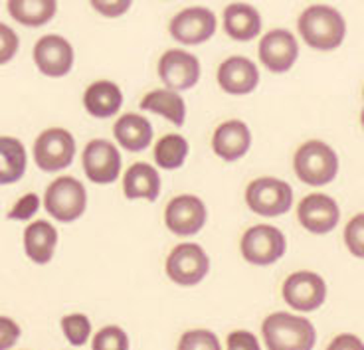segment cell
I'll use <instances>...</instances> for the list:
<instances>
[{
  "instance_id": "cell-18",
  "label": "cell",
  "mask_w": 364,
  "mask_h": 350,
  "mask_svg": "<svg viewBox=\"0 0 364 350\" xmlns=\"http://www.w3.org/2000/svg\"><path fill=\"white\" fill-rule=\"evenodd\" d=\"M252 148V131L246 121L228 119L220 123L212 135V151L224 163H236Z\"/></svg>"
},
{
  "instance_id": "cell-13",
  "label": "cell",
  "mask_w": 364,
  "mask_h": 350,
  "mask_svg": "<svg viewBox=\"0 0 364 350\" xmlns=\"http://www.w3.org/2000/svg\"><path fill=\"white\" fill-rule=\"evenodd\" d=\"M257 55L265 70L272 74H285L299 60V40L285 28H273L259 40Z\"/></svg>"
},
{
  "instance_id": "cell-27",
  "label": "cell",
  "mask_w": 364,
  "mask_h": 350,
  "mask_svg": "<svg viewBox=\"0 0 364 350\" xmlns=\"http://www.w3.org/2000/svg\"><path fill=\"white\" fill-rule=\"evenodd\" d=\"M191 153V145L181 133H168L156 141L155 163L163 170H178L184 166Z\"/></svg>"
},
{
  "instance_id": "cell-26",
  "label": "cell",
  "mask_w": 364,
  "mask_h": 350,
  "mask_svg": "<svg viewBox=\"0 0 364 350\" xmlns=\"http://www.w3.org/2000/svg\"><path fill=\"white\" fill-rule=\"evenodd\" d=\"M6 9L22 26L40 28L55 16L58 0H9Z\"/></svg>"
},
{
  "instance_id": "cell-3",
  "label": "cell",
  "mask_w": 364,
  "mask_h": 350,
  "mask_svg": "<svg viewBox=\"0 0 364 350\" xmlns=\"http://www.w3.org/2000/svg\"><path fill=\"white\" fill-rule=\"evenodd\" d=\"M293 170L303 185L327 186L338 175V155L325 141H305L293 155Z\"/></svg>"
},
{
  "instance_id": "cell-22",
  "label": "cell",
  "mask_w": 364,
  "mask_h": 350,
  "mask_svg": "<svg viewBox=\"0 0 364 350\" xmlns=\"http://www.w3.org/2000/svg\"><path fill=\"white\" fill-rule=\"evenodd\" d=\"M83 107L95 119H109L123 107V92L115 82L97 80L85 87Z\"/></svg>"
},
{
  "instance_id": "cell-20",
  "label": "cell",
  "mask_w": 364,
  "mask_h": 350,
  "mask_svg": "<svg viewBox=\"0 0 364 350\" xmlns=\"http://www.w3.org/2000/svg\"><path fill=\"white\" fill-rule=\"evenodd\" d=\"M163 188L159 168L149 163H133L123 175V194L127 200L156 202Z\"/></svg>"
},
{
  "instance_id": "cell-33",
  "label": "cell",
  "mask_w": 364,
  "mask_h": 350,
  "mask_svg": "<svg viewBox=\"0 0 364 350\" xmlns=\"http://www.w3.org/2000/svg\"><path fill=\"white\" fill-rule=\"evenodd\" d=\"M90 4L103 18H121L131 10L133 0H90Z\"/></svg>"
},
{
  "instance_id": "cell-35",
  "label": "cell",
  "mask_w": 364,
  "mask_h": 350,
  "mask_svg": "<svg viewBox=\"0 0 364 350\" xmlns=\"http://www.w3.org/2000/svg\"><path fill=\"white\" fill-rule=\"evenodd\" d=\"M226 350H262L259 341L250 331H234L228 334Z\"/></svg>"
},
{
  "instance_id": "cell-34",
  "label": "cell",
  "mask_w": 364,
  "mask_h": 350,
  "mask_svg": "<svg viewBox=\"0 0 364 350\" xmlns=\"http://www.w3.org/2000/svg\"><path fill=\"white\" fill-rule=\"evenodd\" d=\"M20 40L9 24H0V64L6 65L18 54Z\"/></svg>"
},
{
  "instance_id": "cell-14",
  "label": "cell",
  "mask_w": 364,
  "mask_h": 350,
  "mask_svg": "<svg viewBox=\"0 0 364 350\" xmlns=\"http://www.w3.org/2000/svg\"><path fill=\"white\" fill-rule=\"evenodd\" d=\"M282 295L291 309L299 313H311L325 303L327 283L313 271H295L285 279Z\"/></svg>"
},
{
  "instance_id": "cell-11",
  "label": "cell",
  "mask_w": 364,
  "mask_h": 350,
  "mask_svg": "<svg viewBox=\"0 0 364 350\" xmlns=\"http://www.w3.org/2000/svg\"><path fill=\"white\" fill-rule=\"evenodd\" d=\"M83 173L93 185H111L115 182L123 170V158L117 145L107 138H93L82 153Z\"/></svg>"
},
{
  "instance_id": "cell-5",
  "label": "cell",
  "mask_w": 364,
  "mask_h": 350,
  "mask_svg": "<svg viewBox=\"0 0 364 350\" xmlns=\"http://www.w3.org/2000/svg\"><path fill=\"white\" fill-rule=\"evenodd\" d=\"M293 188L275 176H259L246 188L247 208L264 218H277L293 208Z\"/></svg>"
},
{
  "instance_id": "cell-39",
  "label": "cell",
  "mask_w": 364,
  "mask_h": 350,
  "mask_svg": "<svg viewBox=\"0 0 364 350\" xmlns=\"http://www.w3.org/2000/svg\"><path fill=\"white\" fill-rule=\"evenodd\" d=\"M363 95H364V92H363Z\"/></svg>"
},
{
  "instance_id": "cell-12",
  "label": "cell",
  "mask_w": 364,
  "mask_h": 350,
  "mask_svg": "<svg viewBox=\"0 0 364 350\" xmlns=\"http://www.w3.org/2000/svg\"><path fill=\"white\" fill-rule=\"evenodd\" d=\"M156 74L164 87L178 93L188 92L200 82V60L186 50H166L159 58Z\"/></svg>"
},
{
  "instance_id": "cell-25",
  "label": "cell",
  "mask_w": 364,
  "mask_h": 350,
  "mask_svg": "<svg viewBox=\"0 0 364 350\" xmlns=\"http://www.w3.org/2000/svg\"><path fill=\"white\" fill-rule=\"evenodd\" d=\"M28 166V153L24 143L16 137H0V185L9 186L18 182Z\"/></svg>"
},
{
  "instance_id": "cell-37",
  "label": "cell",
  "mask_w": 364,
  "mask_h": 350,
  "mask_svg": "<svg viewBox=\"0 0 364 350\" xmlns=\"http://www.w3.org/2000/svg\"><path fill=\"white\" fill-rule=\"evenodd\" d=\"M327 350H364V342L356 337V334H338L335 337Z\"/></svg>"
},
{
  "instance_id": "cell-36",
  "label": "cell",
  "mask_w": 364,
  "mask_h": 350,
  "mask_svg": "<svg viewBox=\"0 0 364 350\" xmlns=\"http://www.w3.org/2000/svg\"><path fill=\"white\" fill-rule=\"evenodd\" d=\"M20 339V327L9 317L0 319V349L9 350Z\"/></svg>"
},
{
  "instance_id": "cell-16",
  "label": "cell",
  "mask_w": 364,
  "mask_h": 350,
  "mask_svg": "<svg viewBox=\"0 0 364 350\" xmlns=\"http://www.w3.org/2000/svg\"><path fill=\"white\" fill-rule=\"evenodd\" d=\"M297 220L311 234L325 236L338 226L341 208H338L337 200L328 194H307L305 198H301L299 206H297Z\"/></svg>"
},
{
  "instance_id": "cell-29",
  "label": "cell",
  "mask_w": 364,
  "mask_h": 350,
  "mask_svg": "<svg viewBox=\"0 0 364 350\" xmlns=\"http://www.w3.org/2000/svg\"><path fill=\"white\" fill-rule=\"evenodd\" d=\"M93 350H129V337L117 324H107L93 337Z\"/></svg>"
},
{
  "instance_id": "cell-10",
  "label": "cell",
  "mask_w": 364,
  "mask_h": 350,
  "mask_svg": "<svg viewBox=\"0 0 364 350\" xmlns=\"http://www.w3.org/2000/svg\"><path fill=\"white\" fill-rule=\"evenodd\" d=\"M208 208L194 194H178L164 208V226L178 238H191L206 226Z\"/></svg>"
},
{
  "instance_id": "cell-1",
  "label": "cell",
  "mask_w": 364,
  "mask_h": 350,
  "mask_svg": "<svg viewBox=\"0 0 364 350\" xmlns=\"http://www.w3.org/2000/svg\"><path fill=\"white\" fill-rule=\"evenodd\" d=\"M301 40L317 52H333L343 46L346 38L345 16L327 4H311L297 20Z\"/></svg>"
},
{
  "instance_id": "cell-31",
  "label": "cell",
  "mask_w": 364,
  "mask_h": 350,
  "mask_svg": "<svg viewBox=\"0 0 364 350\" xmlns=\"http://www.w3.org/2000/svg\"><path fill=\"white\" fill-rule=\"evenodd\" d=\"M345 246L350 256L364 259V212L353 216L345 226Z\"/></svg>"
},
{
  "instance_id": "cell-19",
  "label": "cell",
  "mask_w": 364,
  "mask_h": 350,
  "mask_svg": "<svg viewBox=\"0 0 364 350\" xmlns=\"http://www.w3.org/2000/svg\"><path fill=\"white\" fill-rule=\"evenodd\" d=\"M113 137L121 148H125L129 153H141L153 145L155 129L145 115L123 113L113 125Z\"/></svg>"
},
{
  "instance_id": "cell-9",
  "label": "cell",
  "mask_w": 364,
  "mask_h": 350,
  "mask_svg": "<svg viewBox=\"0 0 364 350\" xmlns=\"http://www.w3.org/2000/svg\"><path fill=\"white\" fill-rule=\"evenodd\" d=\"M218 30L216 14L206 6H188L168 22V34L182 46H200Z\"/></svg>"
},
{
  "instance_id": "cell-30",
  "label": "cell",
  "mask_w": 364,
  "mask_h": 350,
  "mask_svg": "<svg viewBox=\"0 0 364 350\" xmlns=\"http://www.w3.org/2000/svg\"><path fill=\"white\" fill-rule=\"evenodd\" d=\"M178 350H222L218 337L206 329L186 331L178 341Z\"/></svg>"
},
{
  "instance_id": "cell-4",
  "label": "cell",
  "mask_w": 364,
  "mask_h": 350,
  "mask_svg": "<svg viewBox=\"0 0 364 350\" xmlns=\"http://www.w3.org/2000/svg\"><path fill=\"white\" fill-rule=\"evenodd\" d=\"M87 208V190L73 176H58L44 192V210L60 224L80 220Z\"/></svg>"
},
{
  "instance_id": "cell-7",
  "label": "cell",
  "mask_w": 364,
  "mask_h": 350,
  "mask_svg": "<svg viewBox=\"0 0 364 350\" xmlns=\"http://www.w3.org/2000/svg\"><path fill=\"white\" fill-rule=\"evenodd\" d=\"M77 153L75 137L68 129L50 127L34 141V163L44 173H60L72 165Z\"/></svg>"
},
{
  "instance_id": "cell-15",
  "label": "cell",
  "mask_w": 364,
  "mask_h": 350,
  "mask_svg": "<svg viewBox=\"0 0 364 350\" xmlns=\"http://www.w3.org/2000/svg\"><path fill=\"white\" fill-rule=\"evenodd\" d=\"M34 65L38 72L46 77H65L73 70L75 64V52L70 40L58 34H46L34 46Z\"/></svg>"
},
{
  "instance_id": "cell-23",
  "label": "cell",
  "mask_w": 364,
  "mask_h": 350,
  "mask_svg": "<svg viewBox=\"0 0 364 350\" xmlns=\"http://www.w3.org/2000/svg\"><path fill=\"white\" fill-rule=\"evenodd\" d=\"M58 241H60V234L54 224H50L48 220H34L24 230V251L28 259L38 266L52 261Z\"/></svg>"
},
{
  "instance_id": "cell-28",
  "label": "cell",
  "mask_w": 364,
  "mask_h": 350,
  "mask_svg": "<svg viewBox=\"0 0 364 350\" xmlns=\"http://www.w3.org/2000/svg\"><path fill=\"white\" fill-rule=\"evenodd\" d=\"M62 331L72 346H83L91 337V321L82 313L65 315L62 319Z\"/></svg>"
},
{
  "instance_id": "cell-6",
  "label": "cell",
  "mask_w": 364,
  "mask_h": 350,
  "mask_svg": "<svg viewBox=\"0 0 364 350\" xmlns=\"http://www.w3.org/2000/svg\"><path fill=\"white\" fill-rule=\"evenodd\" d=\"M242 258L252 266H272L285 256L287 240L285 234L269 224H257L244 231L240 240Z\"/></svg>"
},
{
  "instance_id": "cell-17",
  "label": "cell",
  "mask_w": 364,
  "mask_h": 350,
  "mask_svg": "<svg viewBox=\"0 0 364 350\" xmlns=\"http://www.w3.org/2000/svg\"><path fill=\"white\" fill-rule=\"evenodd\" d=\"M220 89L228 95H250L259 85V70L246 55H230L216 72Z\"/></svg>"
},
{
  "instance_id": "cell-32",
  "label": "cell",
  "mask_w": 364,
  "mask_h": 350,
  "mask_svg": "<svg viewBox=\"0 0 364 350\" xmlns=\"http://www.w3.org/2000/svg\"><path fill=\"white\" fill-rule=\"evenodd\" d=\"M40 206H42V200H40L38 194H24V196H20L18 200L12 204V208L9 210V220L30 222L38 214Z\"/></svg>"
},
{
  "instance_id": "cell-2",
  "label": "cell",
  "mask_w": 364,
  "mask_h": 350,
  "mask_svg": "<svg viewBox=\"0 0 364 350\" xmlns=\"http://www.w3.org/2000/svg\"><path fill=\"white\" fill-rule=\"evenodd\" d=\"M267 350H313L317 332L309 319L291 313H272L262 324Z\"/></svg>"
},
{
  "instance_id": "cell-21",
  "label": "cell",
  "mask_w": 364,
  "mask_h": 350,
  "mask_svg": "<svg viewBox=\"0 0 364 350\" xmlns=\"http://www.w3.org/2000/svg\"><path fill=\"white\" fill-rule=\"evenodd\" d=\"M222 26L224 32L236 42H250L262 34V14L246 2H234L228 4L222 14Z\"/></svg>"
},
{
  "instance_id": "cell-38",
  "label": "cell",
  "mask_w": 364,
  "mask_h": 350,
  "mask_svg": "<svg viewBox=\"0 0 364 350\" xmlns=\"http://www.w3.org/2000/svg\"><path fill=\"white\" fill-rule=\"evenodd\" d=\"M360 125H363V129H364V109L363 113H360Z\"/></svg>"
},
{
  "instance_id": "cell-8",
  "label": "cell",
  "mask_w": 364,
  "mask_h": 350,
  "mask_svg": "<svg viewBox=\"0 0 364 350\" xmlns=\"http://www.w3.org/2000/svg\"><path fill=\"white\" fill-rule=\"evenodd\" d=\"M210 271V258L202 246L182 241L174 246L166 258V275L181 287H194L200 283Z\"/></svg>"
},
{
  "instance_id": "cell-24",
  "label": "cell",
  "mask_w": 364,
  "mask_h": 350,
  "mask_svg": "<svg viewBox=\"0 0 364 350\" xmlns=\"http://www.w3.org/2000/svg\"><path fill=\"white\" fill-rule=\"evenodd\" d=\"M139 107L143 111H149V113L161 115L176 127H182L186 123V102L182 99L181 93L168 89V87L149 92L141 99Z\"/></svg>"
}]
</instances>
